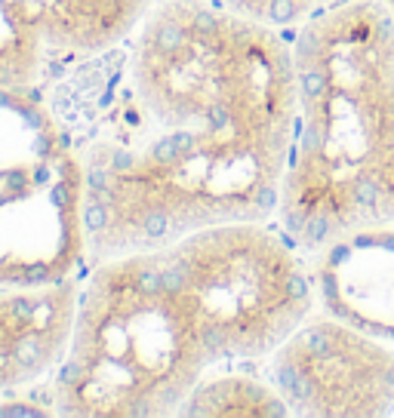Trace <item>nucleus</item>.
Returning <instances> with one entry per match:
<instances>
[{
    "mask_svg": "<svg viewBox=\"0 0 394 418\" xmlns=\"http://www.w3.org/2000/svg\"><path fill=\"white\" fill-rule=\"evenodd\" d=\"M74 126L83 259L274 216L293 142V49L213 0H161Z\"/></svg>",
    "mask_w": 394,
    "mask_h": 418,
    "instance_id": "f257e3e1",
    "label": "nucleus"
},
{
    "mask_svg": "<svg viewBox=\"0 0 394 418\" xmlns=\"http://www.w3.org/2000/svg\"><path fill=\"white\" fill-rule=\"evenodd\" d=\"M312 305V268L262 221L111 255L80 286L49 394L65 415H176L209 372L271 354Z\"/></svg>",
    "mask_w": 394,
    "mask_h": 418,
    "instance_id": "f03ea898",
    "label": "nucleus"
},
{
    "mask_svg": "<svg viewBox=\"0 0 394 418\" xmlns=\"http://www.w3.org/2000/svg\"><path fill=\"white\" fill-rule=\"evenodd\" d=\"M293 142L278 228L317 252L394 221V19L382 0H345L293 37Z\"/></svg>",
    "mask_w": 394,
    "mask_h": 418,
    "instance_id": "7ed1b4c3",
    "label": "nucleus"
},
{
    "mask_svg": "<svg viewBox=\"0 0 394 418\" xmlns=\"http://www.w3.org/2000/svg\"><path fill=\"white\" fill-rule=\"evenodd\" d=\"M268 381L290 415L379 418L394 409V348L330 314H308L268 354Z\"/></svg>",
    "mask_w": 394,
    "mask_h": 418,
    "instance_id": "20e7f679",
    "label": "nucleus"
},
{
    "mask_svg": "<svg viewBox=\"0 0 394 418\" xmlns=\"http://www.w3.org/2000/svg\"><path fill=\"white\" fill-rule=\"evenodd\" d=\"M161 0H0V90L62 83L136 31Z\"/></svg>",
    "mask_w": 394,
    "mask_h": 418,
    "instance_id": "39448f33",
    "label": "nucleus"
},
{
    "mask_svg": "<svg viewBox=\"0 0 394 418\" xmlns=\"http://www.w3.org/2000/svg\"><path fill=\"white\" fill-rule=\"evenodd\" d=\"M312 286L324 314L394 348V221L360 228L317 250Z\"/></svg>",
    "mask_w": 394,
    "mask_h": 418,
    "instance_id": "423d86ee",
    "label": "nucleus"
},
{
    "mask_svg": "<svg viewBox=\"0 0 394 418\" xmlns=\"http://www.w3.org/2000/svg\"><path fill=\"white\" fill-rule=\"evenodd\" d=\"M80 280L0 286V394L47 379L65 360L80 308Z\"/></svg>",
    "mask_w": 394,
    "mask_h": 418,
    "instance_id": "0eeeda50",
    "label": "nucleus"
},
{
    "mask_svg": "<svg viewBox=\"0 0 394 418\" xmlns=\"http://www.w3.org/2000/svg\"><path fill=\"white\" fill-rule=\"evenodd\" d=\"M179 415H290L271 381L238 372L231 366L209 372L179 406Z\"/></svg>",
    "mask_w": 394,
    "mask_h": 418,
    "instance_id": "6e6552de",
    "label": "nucleus"
},
{
    "mask_svg": "<svg viewBox=\"0 0 394 418\" xmlns=\"http://www.w3.org/2000/svg\"><path fill=\"white\" fill-rule=\"evenodd\" d=\"M213 4L228 10L231 16H240V19L281 34L283 28L299 31L305 22L317 19L345 0H213Z\"/></svg>",
    "mask_w": 394,
    "mask_h": 418,
    "instance_id": "1a4fd4ad",
    "label": "nucleus"
},
{
    "mask_svg": "<svg viewBox=\"0 0 394 418\" xmlns=\"http://www.w3.org/2000/svg\"><path fill=\"white\" fill-rule=\"evenodd\" d=\"M382 4H385V10H388L391 19H394V0H382Z\"/></svg>",
    "mask_w": 394,
    "mask_h": 418,
    "instance_id": "9d476101",
    "label": "nucleus"
}]
</instances>
